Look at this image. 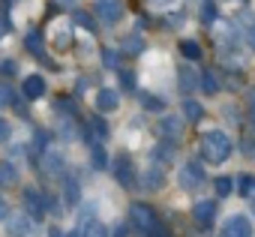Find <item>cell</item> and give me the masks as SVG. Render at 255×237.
I'll return each mask as SVG.
<instances>
[{
  "label": "cell",
  "instance_id": "41",
  "mask_svg": "<svg viewBox=\"0 0 255 237\" xmlns=\"http://www.w3.org/2000/svg\"><path fill=\"white\" fill-rule=\"evenodd\" d=\"M114 237H126V225H117V231H114Z\"/></svg>",
  "mask_w": 255,
  "mask_h": 237
},
{
  "label": "cell",
  "instance_id": "36",
  "mask_svg": "<svg viewBox=\"0 0 255 237\" xmlns=\"http://www.w3.org/2000/svg\"><path fill=\"white\" fill-rule=\"evenodd\" d=\"M147 3L153 6V9H168V6H174L177 0H147Z\"/></svg>",
  "mask_w": 255,
  "mask_h": 237
},
{
  "label": "cell",
  "instance_id": "8",
  "mask_svg": "<svg viewBox=\"0 0 255 237\" xmlns=\"http://www.w3.org/2000/svg\"><path fill=\"white\" fill-rule=\"evenodd\" d=\"M117 105H120V93L111 90V87H99V93H96V108H99V114L117 111Z\"/></svg>",
  "mask_w": 255,
  "mask_h": 237
},
{
  "label": "cell",
  "instance_id": "23",
  "mask_svg": "<svg viewBox=\"0 0 255 237\" xmlns=\"http://www.w3.org/2000/svg\"><path fill=\"white\" fill-rule=\"evenodd\" d=\"M213 189H216V195H219V198H228V195L234 192V180H231V177H216Z\"/></svg>",
  "mask_w": 255,
  "mask_h": 237
},
{
  "label": "cell",
  "instance_id": "5",
  "mask_svg": "<svg viewBox=\"0 0 255 237\" xmlns=\"http://www.w3.org/2000/svg\"><path fill=\"white\" fill-rule=\"evenodd\" d=\"M93 6L105 24H117L123 18V0H93Z\"/></svg>",
  "mask_w": 255,
  "mask_h": 237
},
{
  "label": "cell",
  "instance_id": "25",
  "mask_svg": "<svg viewBox=\"0 0 255 237\" xmlns=\"http://www.w3.org/2000/svg\"><path fill=\"white\" fill-rule=\"evenodd\" d=\"M141 105H144L147 111H162V108H165V102H162L159 96H150V93H144V96H141Z\"/></svg>",
  "mask_w": 255,
  "mask_h": 237
},
{
  "label": "cell",
  "instance_id": "32",
  "mask_svg": "<svg viewBox=\"0 0 255 237\" xmlns=\"http://www.w3.org/2000/svg\"><path fill=\"white\" fill-rule=\"evenodd\" d=\"M75 21H78L84 30H93V21H90V15H87V12H75Z\"/></svg>",
  "mask_w": 255,
  "mask_h": 237
},
{
  "label": "cell",
  "instance_id": "26",
  "mask_svg": "<svg viewBox=\"0 0 255 237\" xmlns=\"http://www.w3.org/2000/svg\"><path fill=\"white\" fill-rule=\"evenodd\" d=\"M78 195H81L78 180H66V204H75V201H78Z\"/></svg>",
  "mask_w": 255,
  "mask_h": 237
},
{
  "label": "cell",
  "instance_id": "20",
  "mask_svg": "<svg viewBox=\"0 0 255 237\" xmlns=\"http://www.w3.org/2000/svg\"><path fill=\"white\" fill-rule=\"evenodd\" d=\"M183 114H186V120H201V117H204V108H201V102L186 99V102H183Z\"/></svg>",
  "mask_w": 255,
  "mask_h": 237
},
{
  "label": "cell",
  "instance_id": "18",
  "mask_svg": "<svg viewBox=\"0 0 255 237\" xmlns=\"http://www.w3.org/2000/svg\"><path fill=\"white\" fill-rule=\"evenodd\" d=\"M81 237H108V228L99 219H87L84 228H81Z\"/></svg>",
  "mask_w": 255,
  "mask_h": 237
},
{
  "label": "cell",
  "instance_id": "42",
  "mask_svg": "<svg viewBox=\"0 0 255 237\" xmlns=\"http://www.w3.org/2000/svg\"><path fill=\"white\" fill-rule=\"evenodd\" d=\"M57 3H60V6H72V0H57Z\"/></svg>",
  "mask_w": 255,
  "mask_h": 237
},
{
  "label": "cell",
  "instance_id": "44",
  "mask_svg": "<svg viewBox=\"0 0 255 237\" xmlns=\"http://www.w3.org/2000/svg\"><path fill=\"white\" fill-rule=\"evenodd\" d=\"M69 237H81V231H69Z\"/></svg>",
  "mask_w": 255,
  "mask_h": 237
},
{
  "label": "cell",
  "instance_id": "34",
  "mask_svg": "<svg viewBox=\"0 0 255 237\" xmlns=\"http://www.w3.org/2000/svg\"><path fill=\"white\" fill-rule=\"evenodd\" d=\"M243 39H246V45H249V48L255 51V21H252V24L246 27V33H243Z\"/></svg>",
  "mask_w": 255,
  "mask_h": 237
},
{
  "label": "cell",
  "instance_id": "11",
  "mask_svg": "<svg viewBox=\"0 0 255 237\" xmlns=\"http://www.w3.org/2000/svg\"><path fill=\"white\" fill-rule=\"evenodd\" d=\"M30 228H33V222L27 219V213H21V216H12V219L6 222V231H9V237H27V234H30Z\"/></svg>",
  "mask_w": 255,
  "mask_h": 237
},
{
  "label": "cell",
  "instance_id": "29",
  "mask_svg": "<svg viewBox=\"0 0 255 237\" xmlns=\"http://www.w3.org/2000/svg\"><path fill=\"white\" fill-rule=\"evenodd\" d=\"M201 21H207V24L216 21V6H213V3H204V6H201Z\"/></svg>",
  "mask_w": 255,
  "mask_h": 237
},
{
  "label": "cell",
  "instance_id": "38",
  "mask_svg": "<svg viewBox=\"0 0 255 237\" xmlns=\"http://www.w3.org/2000/svg\"><path fill=\"white\" fill-rule=\"evenodd\" d=\"M93 129H96V135H108V126L102 120H93Z\"/></svg>",
  "mask_w": 255,
  "mask_h": 237
},
{
  "label": "cell",
  "instance_id": "30",
  "mask_svg": "<svg viewBox=\"0 0 255 237\" xmlns=\"http://www.w3.org/2000/svg\"><path fill=\"white\" fill-rule=\"evenodd\" d=\"M6 141H12V126L0 117V144H6Z\"/></svg>",
  "mask_w": 255,
  "mask_h": 237
},
{
  "label": "cell",
  "instance_id": "40",
  "mask_svg": "<svg viewBox=\"0 0 255 237\" xmlns=\"http://www.w3.org/2000/svg\"><path fill=\"white\" fill-rule=\"evenodd\" d=\"M120 78H123V84H126V87H132V75H129V72H120Z\"/></svg>",
  "mask_w": 255,
  "mask_h": 237
},
{
  "label": "cell",
  "instance_id": "3",
  "mask_svg": "<svg viewBox=\"0 0 255 237\" xmlns=\"http://www.w3.org/2000/svg\"><path fill=\"white\" fill-rule=\"evenodd\" d=\"M180 186L183 189H195L198 183H204L207 180V174H204V162H198V159H189L183 168H180Z\"/></svg>",
  "mask_w": 255,
  "mask_h": 237
},
{
  "label": "cell",
  "instance_id": "39",
  "mask_svg": "<svg viewBox=\"0 0 255 237\" xmlns=\"http://www.w3.org/2000/svg\"><path fill=\"white\" fill-rule=\"evenodd\" d=\"M9 216V204L3 201V195H0V219H6Z\"/></svg>",
  "mask_w": 255,
  "mask_h": 237
},
{
  "label": "cell",
  "instance_id": "19",
  "mask_svg": "<svg viewBox=\"0 0 255 237\" xmlns=\"http://www.w3.org/2000/svg\"><path fill=\"white\" fill-rule=\"evenodd\" d=\"M237 189L243 198H252L255 195V174H240L237 177Z\"/></svg>",
  "mask_w": 255,
  "mask_h": 237
},
{
  "label": "cell",
  "instance_id": "16",
  "mask_svg": "<svg viewBox=\"0 0 255 237\" xmlns=\"http://www.w3.org/2000/svg\"><path fill=\"white\" fill-rule=\"evenodd\" d=\"M198 87L207 93V96H216L219 93V78H216V72H201V78H198Z\"/></svg>",
  "mask_w": 255,
  "mask_h": 237
},
{
  "label": "cell",
  "instance_id": "27",
  "mask_svg": "<svg viewBox=\"0 0 255 237\" xmlns=\"http://www.w3.org/2000/svg\"><path fill=\"white\" fill-rule=\"evenodd\" d=\"M12 99H15L12 87H6V84H0V108H9V105H12Z\"/></svg>",
  "mask_w": 255,
  "mask_h": 237
},
{
  "label": "cell",
  "instance_id": "6",
  "mask_svg": "<svg viewBox=\"0 0 255 237\" xmlns=\"http://www.w3.org/2000/svg\"><path fill=\"white\" fill-rule=\"evenodd\" d=\"M114 174H117V180L126 186V189H135V168H132V159L129 156H117V165H114Z\"/></svg>",
  "mask_w": 255,
  "mask_h": 237
},
{
  "label": "cell",
  "instance_id": "17",
  "mask_svg": "<svg viewBox=\"0 0 255 237\" xmlns=\"http://www.w3.org/2000/svg\"><path fill=\"white\" fill-rule=\"evenodd\" d=\"M63 168H66V162H63V153H57V150H48V153H45V171H51V174H63Z\"/></svg>",
  "mask_w": 255,
  "mask_h": 237
},
{
  "label": "cell",
  "instance_id": "7",
  "mask_svg": "<svg viewBox=\"0 0 255 237\" xmlns=\"http://www.w3.org/2000/svg\"><path fill=\"white\" fill-rule=\"evenodd\" d=\"M159 132H162L165 141H177L183 135V120H180V117H174V114H165L162 120H159Z\"/></svg>",
  "mask_w": 255,
  "mask_h": 237
},
{
  "label": "cell",
  "instance_id": "12",
  "mask_svg": "<svg viewBox=\"0 0 255 237\" xmlns=\"http://www.w3.org/2000/svg\"><path fill=\"white\" fill-rule=\"evenodd\" d=\"M24 96L27 99H42L45 96V78L42 75H27L24 78Z\"/></svg>",
  "mask_w": 255,
  "mask_h": 237
},
{
  "label": "cell",
  "instance_id": "21",
  "mask_svg": "<svg viewBox=\"0 0 255 237\" xmlns=\"http://www.w3.org/2000/svg\"><path fill=\"white\" fill-rule=\"evenodd\" d=\"M180 51H183L186 60H201V45L192 42V39H183V42H180Z\"/></svg>",
  "mask_w": 255,
  "mask_h": 237
},
{
  "label": "cell",
  "instance_id": "35",
  "mask_svg": "<svg viewBox=\"0 0 255 237\" xmlns=\"http://www.w3.org/2000/svg\"><path fill=\"white\" fill-rule=\"evenodd\" d=\"M0 75H15V60H0Z\"/></svg>",
  "mask_w": 255,
  "mask_h": 237
},
{
  "label": "cell",
  "instance_id": "37",
  "mask_svg": "<svg viewBox=\"0 0 255 237\" xmlns=\"http://www.w3.org/2000/svg\"><path fill=\"white\" fill-rule=\"evenodd\" d=\"M126 51H141V39L138 36H129V39H126Z\"/></svg>",
  "mask_w": 255,
  "mask_h": 237
},
{
  "label": "cell",
  "instance_id": "1",
  "mask_svg": "<svg viewBox=\"0 0 255 237\" xmlns=\"http://www.w3.org/2000/svg\"><path fill=\"white\" fill-rule=\"evenodd\" d=\"M231 138L222 132V129H207L204 135H201V156L207 159V162H213V165H219V162H225L228 156H231Z\"/></svg>",
  "mask_w": 255,
  "mask_h": 237
},
{
  "label": "cell",
  "instance_id": "4",
  "mask_svg": "<svg viewBox=\"0 0 255 237\" xmlns=\"http://www.w3.org/2000/svg\"><path fill=\"white\" fill-rule=\"evenodd\" d=\"M129 216H132V222H135L144 234H153V231L159 228V222H156V216H153V210H150L147 204H132V207H129Z\"/></svg>",
  "mask_w": 255,
  "mask_h": 237
},
{
  "label": "cell",
  "instance_id": "10",
  "mask_svg": "<svg viewBox=\"0 0 255 237\" xmlns=\"http://www.w3.org/2000/svg\"><path fill=\"white\" fill-rule=\"evenodd\" d=\"M24 207H27L30 216H42V213H45V198H42L33 186H27V189H24Z\"/></svg>",
  "mask_w": 255,
  "mask_h": 237
},
{
  "label": "cell",
  "instance_id": "28",
  "mask_svg": "<svg viewBox=\"0 0 255 237\" xmlns=\"http://www.w3.org/2000/svg\"><path fill=\"white\" fill-rule=\"evenodd\" d=\"M93 165H96V168H105V165H108V153H105V147H93Z\"/></svg>",
  "mask_w": 255,
  "mask_h": 237
},
{
  "label": "cell",
  "instance_id": "9",
  "mask_svg": "<svg viewBox=\"0 0 255 237\" xmlns=\"http://www.w3.org/2000/svg\"><path fill=\"white\" fill-rule=\"evenodd\" d=\"M141 183H144V189L159 192V189L165 186V171H162L159 165H147V171L141 174Z\"/></svg>",
  "mask_w": 255,
  "mask_h": 237
},
{
  "label": "cell",
  "instance_id": "31",
  "mask_svg": "<svg viewBox=\"0 0 255 237\" xmlns=\"http://www.w3.org/2000/svg\"><path fill=\"white\" fill-rule=\"evenodd\" d=\"M153 159H156V162H162V159H171V147H168V144L156 147V150H153Z\"/></svg>",
  "mask_w": 255,
  "mask_h": 237
},
{
  "label": "cell",
  "instance_id": "2",
  "mask_svg": "<svg viewBox=\"0 0 255 237\" xmlns=\"http://www.w3.org/2000/svg\"><path fill=\"white\" fill-rule=\"evenodd\" d=\"M219 237H255V228H252V219L243 216V213H234L225 219L222 225V234Z\"/></svg>",
  "mask_w": 255,
  "mask_h": 237
},
{
  "label": "cell",
  "instance_id": "24",
  "mask_svg": "<svg viewBox=\"0 0 255 237\" xmlns=\"http://www.w3.org/2000/svg\"><path fill=\"white\" fill-rule=\"evenodd\" d=\"M54 36H57V45L60 48H66L72 39H69V24L66 21H60V24H54Z\"/></svg>",
  "mask_w": 255,
  "mask_h": 237
},
{
  "label": "cell",
  "instance_id": "22",
  "mask_svg": "<svg viewBox=\"0 0 255 237\" xmlns=\"http://www.w3.org/2000/svg\"><path fill=\"white\" fill-rule=\"evenodd\" d=\"M24 45H27V51H30V54H36V57H42V54H45V48H42V36H39V33H27Z\"/></svg>",
  "mask_w": 255,
  "mask_h": 237
},
{
  "label": "cell",
  "instance_id": "33",
  "mask_svg": "<svg viewBox=\"0 0 255 237\" xmlns=\"http://www.w3.org/2000/svg\"><path fill=\"white\" fill-rule=\"evenodd\" d=\"M102 60H105V66H108V69H114V66H117V54H114L111 48H105V51H102Z\"/></svg>",
  "mask_w": 255,
  "mask_h": 237
},
{
  "label": "cell",
  "instance_id": "15",
  "mask_svg": "<svg viewBox=\"0 0 255 237\" xmlns=\"http://www.w3.org/2000/svg\"><path fill=\"white\" fill-rule=\"evenodd\" d=\"M18 183V168L12 162H0V186H15Z\"/></svg>",
  "mask_w": 255,
  "mask_h": 237
},
{
  "label": "cell",
  "instance_id": "13",
  "mask_svg": "<svg viewBox=\"0 0 255 237\" xmlns=\"http://www.w3.org/2000/svg\"><path fill=\"white\" fill-rule=\"evenodd\" d=\"M192 216H195V222L210 225L213 216H216V201H198V204L192 207Z\"/></svg>",
  "mask_w": 255,
  "mask_h": 237
},
{
  "label": "cell",
  "instance_id": "14",
  "mask_svg": "<svg viewBox=\"0 0 255 237\" xmlns=\"http://www.w3.org/2000/svg\"><path fill=\"white\" fill-rule=\"evenodd\" d=\"M177 81H180V90H183V93H192V90H198V75H195V69H192V66H180V72H177Z\"/></svg>",
  "mask_w": 255,
  "mask_h": 237
},
{
  "label": "cell",
  "instance_id": "43",
  "mask_svg": "<svg viewBox=\"0 0 255 237\" xmlns=\"http://www.w3.org/2000/svg\"><path fill=\"white\" fill-rule=\"evenodd\" d=\"M60 234H63V231H57V228H54V231H51V234H48V237H60Z\"/></svg>",
  "mask_w": 255,
  "mask_h": 237
}]
</instances>
